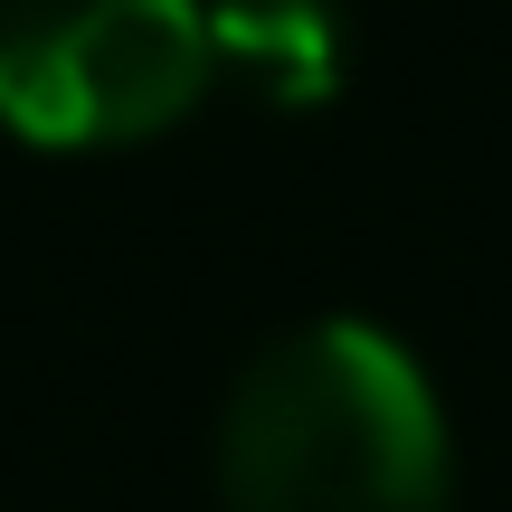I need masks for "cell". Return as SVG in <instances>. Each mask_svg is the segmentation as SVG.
Segmentation results:
<instances>
[{
	"label": "cell",
	"instance_id": "6da1fadb",
	"mask_svg": "<svg viewBox=\"0 0 512 512\" xmlns=\"http://www.w3.org/2000/svg\"><path fill=\"white\" fill-rule=\"evenodd\" d=\"M228 512H446V418L380 323H304L256 351L219 418Z\"/></svg>",
	"mask_w": 512,
	"mask_h": 512
},
{
	"label": "cell",
	"instance_id": "7a4b0ae2",
	"mask_svg": "<svg viewBox=\"0 0 512 512\" xmlns=\"http://www.w3.org/2000/svg\"><path fill=\"white\" fill-rule=\"evenodd\" d=\"M209 76L200 0H0V124L29 143H143L200 105Z\"/></svg>",
	"mask_w": 512,
	"mask_h": 512
},
{
	"label": "cell",
	"instance_id": "3957f363",
	"mask_svg": "<svg viewBox=\"0 0 512 512\" xmlns=\"http://www.w3.org/2000/svg\"><path fill=\"white\" fill-rule=\"evenodd\" d=\"M209 57L266 105H323L342 86V10L332 0H209Z\"/></svg>",
	"mask_w": 512,
	"mask_h": 512
}]
</instances>
